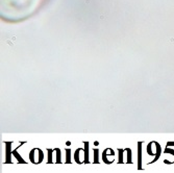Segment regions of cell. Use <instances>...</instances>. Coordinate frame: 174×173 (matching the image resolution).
I'll return each instance as SVG.
<instances>
[{
    "mask_svg": "<svg viewBox=\"0 0 174 173\" xmlns=\"http://www.w3.org/2000/svg\"><path fill=\"white\" fill-rule=\"evenodd\" d=\"M153 146V142H150L149 144L147 145V147H146V150H147V153L149 155H151V156H154V160H152L150 162L149 164H153V163H155V162L159 160L160 159V156H161L162 154V147H161V145L159 144L157 142H155V148H152Z\"/></svg>",
    "mask_w": 174,
    "mask_h": 173,
    "instance_id": "cell-1",
    "label": "cell"
},
{
    "mask_svg": "<svg viewBox=\"0 0 174 173\" xmlns=\"http://www.w3.org/2000/svg\"><path fill=\"white\" fill-rule=\"evenodd\" d=\"M29 160L32 164L38 165L41 164L44 160V152L40 148H34L29 152Z\"/></svg>",
    "mask_w": 174,
    "mask_h": 173,
    "instance_id": "cell-2",
    "label": "cell"
},
{
    "mask_svg": "<svg viewBox=\"0 0 174 173\" xmlns=\"http://www.w3.org/2000/svg\"><path fill=\"white\" fill-rule=\"evenodd\" d=\"M113 155L114 156L115 155V152H114V150L113 149H110V148H107V149H106L103 151V153H102V161L104 162L106 165H110V164H113L114 162L113 161H110L109 159H107V155Z\"/></svg>",
    "mask_w": 174,
    "mask_h": 173,
    "instance_id": "cell-3",
    "label": "cell"
},
{
    "mask_svg": "<svg viewBox=\"0 0 174 173\" xmlns=\"http://www.w3.org/2000/svg\"><path fill=\"white\" fill-rule=\"evenodd\" d=\"M10 154H13V150H10V142H5V164L12 163L10 162Z\"/></svg>",
    "mask_w": 174,
    "mask_h": 173,
    "instance_id": "cell-4",
    "label": "cell"
},
{
    "mask_svg": "<svg viewBox=\"0 0 174 173\" xmlns=\"http://www.w3.org/2000/svg\"><path fill=\"white\" fill-rule=\"evenodd\" d=\"M142 144L143 142L138 143V169L142 170Z\"/></svg>",
    "mask_w": 174,
    "mask_h": 173,
    "instance_id": "cell-5",
    "label": "cell"
},
{
    "mask_svg": "<svg viewBox=\"0 0 174 173\" xmlns=\"http://www.w3.org/2000/svg\"><path fill=\"white\" fill-rule=\"evenodd\" d=\"M24 143H26V142H22V143H21V145H19V146H18L17 148H16V149H14V150H13V154H12L13 156H15V158H16V160L18 161V163H22V164H26V162L24 161L23 159H22V156H21L20 154H19L17 150L22 146V145L24 144Z\"/></svg>",
    "mask_w": 174,
    "mask_h": 173,
    "instance_id": "cell-6",
    "label": "cell"
},
{
    "mask_svg": "<svg viewBox=\"0 0 174 173\" xmlns=\"http://www.w3.org/2000/svg\"><path fill=\"white\" fill-rule=\"evenodd\" d=\"M85 143V148H84V154H85V159H84V163L85 164H89V143L88 142H84Z\"/></svg>",
    "mask_w": 174,
    "mask_h": 173,
    "instance_id": "cell-7",
    "label": "cell"
},
{
    "mask_svg": "<svg viewBox=\"0 0 174 173\" xmlns=\"http://www.w3.org/2000/svg\"><path fill=\"white\" fill-rule=\"evenodd\" d=\"M82 148H77L76 151L74 152V160H75V162L77 164H81L82 162L81 161V152L82 151Z\"/></svg>",
    "mask_w": 174,
    "mask_h": 173,
    "instance_id": "cell-8",
    "label": "cell"
},
{
    "mask_svg": "<svg viewBox=\"0 0 174 173\" xmlns=\"http://www.w3.org/2000/svg\"><path fill=\"white\" fill-rule=\"evenodd\" d=\"M54 151H55V153H56V161H55V163H56V164H60V163H62V156H60V148H55Z\"/></svg>",
    "mask_w": 174,
    "mask_h": 173,
    "instance_id": "cell-9",
    "label": "cell"
},
{
    "mask_svg": "<svg viewBox=\"0 0 174 173\" xmlns=\"http://www.w3.org/2000/svg\"><path fill=\"white\" fill-rule=\"evenodd\" d=\"M66 164H71V150L70 149H66Z\"/></svg>",
    "mask_w": 174,
    "mask_h": 173,
    "instance_id": "cell-10",
    "label": "cell"
},
{
    "mask_svg": "<svg viewBox=\"0 0 174 173\" xmlns=\"http://www.w3.org/2000/svg\"><path fill=\"white\" fill-rule=\"evenodd\" d=\"M94 164H99V150L98 149H94Z\"/></svg>",
    "mask_w": 174,
    "mask_h": 173,
    "instance_id": "cell-11",
    "label": "cell"
},
{
    "mask_svg": "<svg viewBox=\"0 0 174 173\" xmlns=\"http://www.w3.org/2000/svg\"><path fill=\"white\" fill-rule=\"evenodd\" d=\"M125 151L127 152V161L126 163L127 164H132V159H131V149L130 148H126Z\"/></svg>",
    "mask_w": 174,
    "mask_h": 173,
    "instance_id": "cell-12",
    "label": "cell"
},
{
    "mask_svg": "<svg viewBox=\"0 0 174 173\" xmlns=\"http://www.w3.org/2000/svg\"><path fill=\"white\" fill-rule=\"evenodd\" d=\"M47 151H48V161H47V163H48V164H52V163H53V159H52V152H53L54 150L47 149Z\"/></svg>",
    "mask_w": 174,
    "mask_h": 173,
    "instance_id": "cell-13",
    "label": "cell"
},
{
    "mask_svg": "<svg viewBox=\"0 0 174 173\" xmlns=\"http://www.w3.org/2000/svg\"><path fill=\"white\" fill-rule=\"evenodd\" d=\"M118 152H119V161H118V164H123L124 161H123V152L124 150L123 149H118Z\"/></svg>",
    "mask_w": 174,
    "mask_h": 173,
    "instance_id": "cell-14",
    "label": "cell"
},
{
    "mask_svg": "<svg viewBox=\"0 0 174 173\" xmlns=\"http://www.w3.org/2000/svg\"><path fill=\"white\" fill-rule=\"evenodd\" d=\"M163 152H164L165 154H171V155H174V150H173V149H170V148L168 147V146L165 148V150H164V151H163Z\"/></svg>",
    "mask_w": 174,
    "mask_h": 173,
    "instance_id": "cell-15",
    "label": "cell"
},
{
    "mask_svg": "<svg viewBox=\"0 0 174 173\" xmlns=\"http://www.w3.org/2000/svg\"><path fill=\"white\" fill-rule=\"evenodd\" d=\"M167 146H174V142H168Z\"/></svg>",
    "mask_w": 174,
    "mask_h": 173,
    "instance_id": "cell-16",
    "label": "cell"
},
{
    "mask_svg": "<svg viewBox=\"0 0 174 173\" xmlns=\"http://www.w3.org/2000/svg\"><path fill=\"white\" fill-rule=\"evenodd\" d=\"M94 145H95V146H98V145H99V142L95 141V142H94Z\"/></svg>",
    "mask_w": 174,
    "mask_h": 173,
    "instance_id": "cell-17",
    "label": "cell"
},
{
    "mask_svg": "<svg viewBox=\"0 0 174 173\" xmlns=\"http://www.w3.org/2000/svg\"><path fill=\"white\" fill-rule=\"evenodd\" d=\"M66 144H67L68 146H70V145H71V142H70V141H67V142H66Z\"/></svg>",
    "mask_w": 174,
    "mask_h": 173,
    "instance_id": "cell-18",
    "label": "cell"
}]
</instances>
